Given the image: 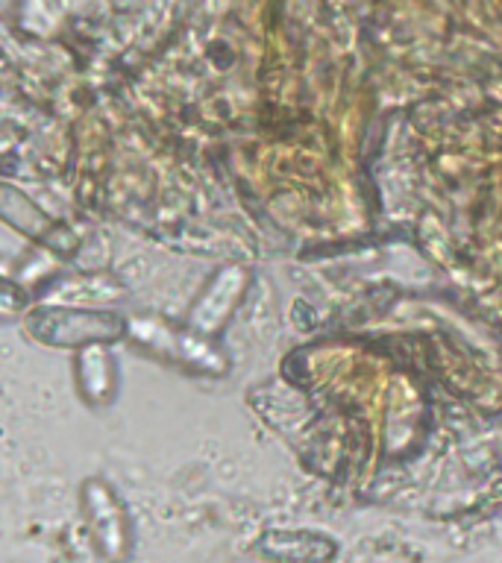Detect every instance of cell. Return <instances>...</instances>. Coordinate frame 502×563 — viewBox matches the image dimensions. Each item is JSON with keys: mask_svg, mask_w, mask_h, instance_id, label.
<instances>
[{"mask_svg": "<svg viewBox=\"0 0 502 563\" xmlns=\"http://www.w3.org/2000/svg\"><path fill=\"white\" fill-rule=\"evenodd\" d=\"M24 325L30 338L59 350H86L95 343H112L130 334V320L103 308L44 306L26 314Z\"/></svg>", "mask_w": 502, "mask_h": 563, "instance_id": "1", "label": "cell"}, {"mask_svg": "<svg viewBox=\"0 0 502 563\" xmlns=\"http://www.w3.org/2000/svg\"><path fill=\"white\" fill-rule=\"evenodd\" d=\"M74 373H77V390L88 405H109L118 394V367L114 358L106 350V343H95L86 350H77L74 358Z\"/></svg>", "mask_w": 502, "mask_h": 563, "instance_id": "6", "label": "cell"}, {"mask_svg": "<svg viewBox=\"0 0 502 563\" xmlns=\"http://www.w3.org/2000/svg\"><path fill=\"white\" fill-rule=\"evenodd\" d=\"M255 552L271 563H332L338 540L317 528H268L255 540Z\"/></svg>", "mask_w": 502, "mask_h": 563, "instance_id": "5", "label": "cell"}, {"mask_svg": "<svg viewBox=\"0 0 502 563\" xmlns=\"http://www.w3.org/2000/svg\"><path fill=\"white\" fill-rule=\"evenodd\" d=\"M79 499L97 554L106 563H127L132 552V522L112 484H106L103 478H88L79 487Z\"/></svg>", "mask_w": 502, "mask_h": 563, "instance_id": "3", "label": "cell"}, {"mask_svg": "<svg viewBox=\"0 0 502 563\" xmlns=\"http://www.w3.org/2000/svg\"><path fill=\"white\" fill-rule=\"evenodd\" d=\"M247 271L241 264H227L220 267L209 279V285L203 288V294L194 299L192 311H188V329L197 334H215L223 329L229 317L236 314L238 302L247 290Z\"/></svg>", "mask_w": 502, "mask_h": 563, "instance_id": "4", "label": "cell"}, {"mask_svg": "<svg viewBox=\"0 0 502 563\" xmlns=\"http://www.w3.org/2000/svg\"><path fill=\"white\" fill-rule=\"evenodd\" d=\"M130 338L153 358L179 364L183 369H192L200 376H227L229 373L227 355H220L209 338L197 334L194 329H174L153 317H135L130 320Z\"/></svg>", "mask_w": 502, "mask_h": 563, "instance_id": "2", "label": "cell"}]
</instances>
